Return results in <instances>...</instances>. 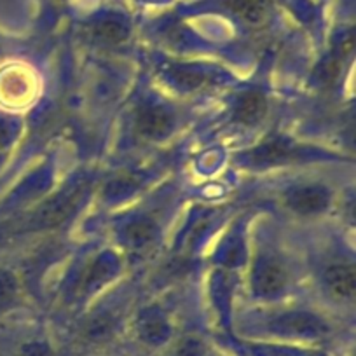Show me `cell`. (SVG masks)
Wrapping results in <instances>:
<instances>
[{"label": "cell", "instance_id": "1", "mask_svg": "<svg viewBox=\"0 0 356 356\" xmlns=\"http://www.w3.org/2000/svg\"><path fill=\"white\" fill-rule=\"evenodd\" d=\"M252 285L257 296L276 297L285 290L286 275L276 260L262 259L253 269Z\"/></svg>", "mask_w": 356, "mask_h": 356}, {"label": "cell", "instance_id": "2", "mask_svg": "<svg viewBox=\"0 0 356 356\" xmlns=\"http://www.w3.org/2000/svg\"><path fill=\"white\" fill-rule=\"evenodd\" d=\"M330 200V193L325 187L302 186L286 194V207L299 215H316L327 210Z\"/></svg>", "mask_w": 356, "mask_h": 356}, {"label": "cell", "instance_id": "3", "mask_svg": "<svg viewBox=\"0 0 356 356\" xmlns=\"http://www.w3.org/2000/svg\"><path fill=\"white\" fill-rule=\"evenodd\" d=\"M173 129V118L161 107H145L136 115V131L149 140H159L170 135Z\"/></svg>", "mask_w": 356, "mask_h": 356}, {"label": "cell", "instance_id": "4", "mask_svg": "<svg viewBox=\"0 0 356 356\" xmlns=\"http://www.w3.org/2000/svg\"><path fill=\"white\" fill-rule=\"evenodd\" d=\"M325 285L330 290L332 296L348 299L355 296L356 290V273L353 264H335L325 273Z\"/></svg>", "mask_w": 356, "mask_h": 356}, {"label": "cell", "instance_id": "5", "mask_svg": "<svg viewBox=\"0 0 356 356\" xmlns=\"http://www.w3.org/2000/svg\"><path fill=\"white\" fill-rule=\"evenodd\" d=\"M266 112V95H262L260 91H248V93L243 95L238 100V104H236L234 119L238 122H241V124L252 126L257 124L259 121H262Z\"/></svg>", "mask_w": 356, "mask_h": 356}, {"label": "cell", "instance_id": "6", "mask_svg": "<svg viewBox=\"0 0 356 356\" xmlns=\"http://www.w3.org/2000/svg\"><path fill=\"white\" fill-rule=\"evenodd\" d=\"M93 35L104 44H121L128 39L129 29L122 19L104 18L95 23Z\"/></svg>", "mask_w": 356, "mask_h": 356}, {"label": "cell", "instance_id": "7", "mask_svg": "<svg viewBox=\"0 0 356 356\" xmlns=\"http://www.w3.org/2000/svg\"><path fill=\"white\" fill-rule=\"evenodd\" d=\"M229 9L243 22L257 25L267 15V0H229Z\"/></svg>", "mask_w": 356, "mask_h": 356}, {"label": "cell", "instance_id": "8", "mask_svg": "<svg viewBox=\"0 0 356 356\" xmlns=\"http://www.w3.org/2000/svg\"><path fill=\"white\" fill-rule=\"evenodd\" d=\"M296 154V149L290 147V143L283 142V140H273V142L266 143L255 152L253 159L255 163L260 164H276L283 163V161H290Z\"/></svg>", "mask_w": 356, "mask_h": 356}, {"label": "cell", "instance_id": "9", "mask_svg": "<svg viewBox=\"0 0 356 356\" xmlns=\"http://www.w3.org/2000/svg\"><path fill=\"white\" fill-rule=\"evenodd\" d=\"M170 335V328H168L166 321L157 314L150 313L149 316L142 318L140 321V337L147 342V344H161Z\"/></svg>", "mask_w": 356, "mask_h": 356}, {"label": "cell", "instance_id": "10", "mask_svg": "<svg viewBox=\"0 0 356 356\" xmlns=\"http://www.w3.org/2000/svg\"><path fill=\"white\" fill-rule=\"evenodd\" d=\"M280 325H282L283 330L296 332L299 335H318L325 330L320 321L314 320L313 316H302V314L283 318Z\"/></svg>", "mask_w": 356, "mask_h": 356}, {"label": "cell", "instance_id": "11", "mask_svg": "<svg viewBox=\"0 0 356 356\" xmlns=\"http://www.w3.org/2000/svg\"><path fill=\"white\" fill-rule=\"evenodd\" d=\"M154 232H156V229H154L152 222L140 220L129 225L128 231H126V238L129 239L133 246H143L150 243V239L154 238Z\"/></svg>", "mask_w": 356, "mask_h": 356}, {"label": "cell", "instance_id": "12", "mask_svg": "<svg viewBox=\"0 0 356 356\" xmlns=\"http://www.w3.org/2000/svg\"><path fill=\"white\" fill-rule=\"evenodd\" d=\"M175 356H204V348L196 339H186L182 344L178 346Z\"/></svg>", "mask_w": 356, "mask_h": 356}, {"label": "cell", "instance_id": "13", "mask_svg": "<svg viewBox=\"0 0 356 356\" xmlns=\"http://www.w3.org/2000/svg\"><path fill=\"white\" fill-rule=\"evenodd\" d=\"M13 136H15V126L11 122H0V159L8 152Z\"/></svg>", "mask_w": 356, "mask_h": 356}, {"label": "cell", "instance_id": "14", "mask_svg": "<svg viewBox=\"0 0 356 356\" xmlns=\"http://www.w3.org/2000/svg\"><path fill=\"white\" fill-rule=\"evenodd\" d=\"M22 356H53L49 349L42 344H30L23 349Z\"/></svg>", "mask_w": 356, "mask_h": 356}]
</instances>
